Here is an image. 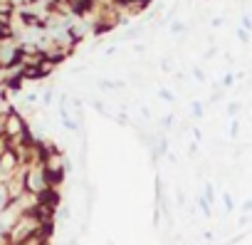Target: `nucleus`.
I'll list each match as a JSON object with an SVG mask.
<instances>
[{
  "label": "nucleus",
  "instance_id": "f03ea898",
  "mask_svg": "<svg viewBox=\"0 0 252 245\" xmlns=\"http://www.w3.org/2000/svg\"><path fill=\"white\" fill-rule=\"evenodd\" d=\"M25 186H28V193H32V196H42V193H47L52 186H50V178H47V169L42 166V164H35V166H28V171H25Z\"/></svg>",
  "mask_w": 252,
  "mask_h": 245
},
{
  "label": "nucleus",
  "instance_id": "9b49d317",
  "mask_svg": "<svg viewBox=\"0 0 252 245\" xmlns=\"http://www.w3.org/2000/svg\"><path fill=\"white\" fill-rule=\"evenodd\" d=\"M42 102H45V104H52V89H45V92H42Z\"/></svg>",
  "mask_w": 252,
  "mask_h": 245
},
{
  "label": "nucleus",
  "instance_id": "dca6fc26",
  "mask_svg": "<svg viewBox=\"0 0 252 245\" xmlns=\"http://www.w3.org/2000/svg\"><path fill=\"white\" fill-rule=\"evenodd\" d=\"M242 210H245V213H250V210H252V201H247V203L242 206Z\"/></svg>",
  "mask_w": 252,
  "mask_h": 245
},
{
  "label": "nucleus",
  "instance_id": "1a4fd4ad",
  "mask_svg": "<svg viewBox=\"0 0 252 245\" xmlns=\"http://www.w3.org/2000/svg\"><path fill=\"white\" fill-rule=\"evenodd\" d=\"M222 203H225V210L230 213V210H232V198H230V193H222Z\"/></svg>",
  "mask_w": 252,
  "mask_h": 245
},
{
  "label": "nucleus",
  "instance_id": "423d86ee",
  "mask_svg": "<svg viewBox=\"0 0 252 245\" xmlns=\"http://www.w3.org/2000/svg\"><path fill=\"white\" fill-rule=\"evenodd\" d=\"M158 97H161L163 102H176V97H173V92H168V89H161V92H158Z\"/></svg>",
  "mask_w": 252,
  "mask_h": 245
},
{
  "label": "nucleus",
  "instance_id": "9d476101",
  "mask_svg": "<svg viewBox=\"0 0 252 245\" xmlns=\"http://www.w3.org/2000/svg\"><path fill=\"white\" fill-rule=\"evenodd\" d=\"M242 30H247V33L252 30V18L250 15H242Z\"/></svg>",
  "mask_w": 252,
  "mask_h": 245
},
{
  "label": "nucleus",
  "instance_id": "ddd939ff",
  "mask_svg": "<svg viewBox=\"0 0 252 245\" xmlns=\"http://www.w3.org/2000/svg\"><path fill=\"white\" fill-rule=\"evenodd\" d=\"M193 77H195V82H203V79H205V74H203V72H200L198 67L193 70Z\"/></svg>",
  "mask_w": 252,
  "mask_h": 245
},
{
  "label": "nucleus",
  "instance_id": "f257e3e1",
  "mask_svg": "<svg viewBox=\"0 0 252 245\" xmlns=\"http://www.w3.org/2000/svg\"><path fill=\"white\" fill-rule=\"evenodd\" d=\"M42 228H47V223H42L37 218V213H25L8 233V243L10 245H23L25 240H30L32 235H37Z\"/></svg>",
  "mask_w": 252,
  "mask_h": 245
},
{
  "label": "nucleus",
  "instance_id": "20e7f679",
  "mask_svg": "<svg viewBox=\"0 0 252 245\" xmlns=\"http://www.w3.org/2000/svg\"><path fill=\"white\" fill-rule=\"evenodd\" d=\"M190 111H193L195 119H200V116H203V104H200V102H193V104H190Z\"/></svg>",
  "mask_w": 252,
  "mask_h": 245
},
{
  "label": "nucleus",
  "instance_id": "39448f33",
  "mask_svg": "<svg viewBox=\"0 0 252 245\" xmlns=\"http://www.w3.org/2000/svg\"><path fill=\"white\" fill-rule=\"evenodd\" d=\"M171 30H173V35H176V33H178V35H183V33H186V25H183V23H178V20H173V23H171Z\"/></svg>",
  "mask_w": 252,
  "mask_h": 245
},
{
  "label": "nucleus",
  "instance_id": "4468645a",
  "mask_svg": "<svg viewBox=\"0 0 252 245\" xmlns=\"http://www.w3.org/2000/svg\"><path fill=\"white\" fill-rule=\"evenodd\" d=\"M237 132H240V124H237V121H232V124H230V134L237 137Z\"/></svg>",
  "mask_w": 252,
  "mask_h": 245
},
{
  "label": "nucleus",
  "instance_id": "0eeeda50",
  "mask_svg": "<svg viewBox=\"0 0 252 245\" xmlns=\"http://www.w3.org/2000/svg\"><path fill=\"white\" fill-rule=\"evenodd\" d=\"M240 109H242V106H240V102H230V104H227V114H230V116H235Z\"/></svg>",
  "mask_w": 252,
  "mask_h": 245
},
{
  "label": "nucleus",
  "instance_id": "2eb2a0df",
  "mask_svg": "<svg viewBox=\"0 0 252 245\" xmlns=\"http://www.w3.org/2000/svg\"><path fill=\"white\" fill-rule=\"evenodd\" d=\"M52 3H55L57 8H64V5H67V0H52Z\"/></svg>",
  "mask_w": 252,
  "mask_h": 245
},
{
  "label": "nucleus",
  "instance_id": "7ed1b4c3",
  "mask_svg": "<svg viewBox=\"0 0 252 245\" xmlns=\"http://www.w3.org/2000/svg\"><path fill=\"white\" fill-rule=\"evenodd\" d=\"M13 15H15V3L13 0H0V18L13 20Z\"/></svg>",
  "mask_w": 252,
  "mask_h": 245
},
{
  "label": "nucleus",
  "instance_id": "6e6552de",
  "mask_svg": "<svg viewBox=\"0 0 252 245\" xmlns=\"http://www.w3.org/2000/svg\"><path fill=\"white\" fill-rule=\"evenodd\" d=\"M237 40H240V42H250V33L240 28V30H237Z\"/></svg>",
  "mask_w": 252,
  "mask_h": 245
},
{
  "label": "nucleus",
  "instance_id": "f8f14e48",
  "mask_svg": "<svg viewBox=\"0 0 252 245\" xmlns=\"http://www.w3.org/2000/svg\"><path fill=\"white\" fill-rule=\"evenodd\" d=\"M232 82H235L232 74H225V77H222V87H232Z\"/></svg>",
  "mask_w": 252,
  "mask_h": 245
}]
</instances>
